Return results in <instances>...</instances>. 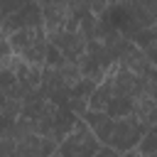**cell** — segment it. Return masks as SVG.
I'll return each instance as SVG.
<instances>
[{
    "label": "cell",
    "instance_id": "obj_10",
    "mask_svg": "<svg viewBox=\"0 0 157 157\" xmlns=\"http://www.w3.org/2000/svg\"><path fill=\"white\" fill-rule=\"evenodd\" d=\"M29 0H0V22L7 20L10 15H15L17 10H22Z\"/></svg>",
    "mask_w": 157,
    "mask_h": 157
},
{
    "label": "cell",
    "instance_id": "obj_8",
    "mask_svg": "<svg viewBox=\"0 0 157 157\" xmlns=\"http://www.w3.org/2000/svg\"><path fill=\"white\" fill-rule=\"evenodd\" d=\"M49 44L56 47V49H59L69 61H74V64L83 56V52H86V47H88L86 37H83L81 32H69V29H59V32L49 34Z\"/></svg>",
    "mask_w": 157,
    "mask_h": 157
},
{
    "label": "cell",
    "instance_id": "obj_14",
    "mask_svg": "<svg viewBox=\"0 0 157 157\" xmlns=\"http://www.w3.org/2000/svg\"><path fill=\"white\" fill-rule=\"evenodd\" d=\"M0 37H5V34H2V27H0Z\"/></svg>",
    "mask_w": 157,
    "mask_h": 157
},
{
    "label": "cell",
    "instance_id": "obj_2",
    "mask_svg": "<svg viewBox=\"0 0 157 157\" xmlns=\"http://www.w3.org/2000/svg\"><path fill=\"white\" fill-rule=\"evenodd\" d=\"M12 52L29 66H39L44 69L47 61V52H49V37L44 32V27H27V29H17L12 34H7Z\"/></svg>",
    "mask_w": 157,
    "mask_h": 157
},
{
    "label": "cell",
    "instance_id": "obj_3",
    "mask_svg": "<svg viewBox=\"0 0 157 157\" xmlns=\"http://www.w3.org/2000/svg\"><path fill=\"white\" fill-rule=\"evenodd\" d=\"M115 64H118V61H115V56L110 54V49H108L105 44H101L98 39H96V42H88L83 56L76 61L81 76L88 78V81H93L96 86L110 74V69H113Z\"/></svg>",
    "mask_w": 157,
    "mask_h": 157
},
{
    "label": "cell",
    "instance_id": "obj_4",
    "mask_svg": "<svg viewBox=\"0 0 157 157\" xmlns=\"http://www.w3.org/2000/svg\"><path fill=\"white\" fill-rule=\"evenodd\" d=\"M101 150V140L93 135V130L78 118L74 130L59 142L56 155L59 157H96Z\"/></svg>",
    "mask_w": 157,
    "mask_h": 157
},
{
    "label": "cell",
    "instance_id": "obj_1",
    "mask_svg": "<svg viewBox=\"0 0 157 157\" xmlns=\"http://www.w3.org/2000/svg\"><path fill=\"white\" fill-rule=\"evenodd\" d=\"M145 81L132 74L130 69L115 64L110 69V74L96 86V91L88 98V110H101L108 113L113 120L118 118H128L132 115L135 101L140 98V93L145 91Z\"/></svg>",
    "mask_w": 157,
    "mask_h": 157
},
{
    "label": "cell",
    "instance_id": "obj_7",
    "mask_svg": "<svg viewBox=\"0 0 157 157\" xmlns=\"http://www.w3.org/2000/svg\"><path fill=\"white\" fill-rule=\"evenodd\" d=\"M2 27V34H12L17 29H27V27H44V17H42V7L37 0H29L22 10H17L15 15H10L7 20L0 22Z\"/></svg>",
    "mask_w": 157,
    "mask_h": 157
},
{
    "label": "cell",
    "instance_id": "obj_9",
    "mask_svg": "<svg viewBox=\"0 0 157 157\" xmlns=\"http://www.w3.org/2000/svg\"><path fill=\"white\" fill-rule=\"evenodd\" d=\"M81 120L93 130V135L101 140V145H108L110 135H113V128H115V120L108 115V113H101V110H86L81 115Z\"/></svg>",
    "mask_w": 157,
    "mask_h": 157
},
{
    "label": "cell",
    "instance_id": "obj_12",
    "mask_svg": "<svg viewBox=\"0 0 157 157\" xmlns=\"http://www.w3.org/2000/svg\"><path fill=\"white\" fill-rule=\"evenodd\" d=\"M96 157H120V152L118 150H113L110 145H101V150H98V155Z\"/></svg>",
    "mask_w": 157,
    "mask_h": 157
},
{
    "label": "cell",
    "instance_id": "obj_5",
    "mask_svg": "<svg viewBox=\"0 0 157 157\" xmlns=\"http://www.w3.org/2000/svg\"><path fill=\"white\" fill-rule=\"evenodd\" d=\"M56 147H59L56 140L47 135H37L22 128L20 123H15V155L12 157H52Z\"/></svg>",
    "mask_w": 157,
    "mask_h": 157
},
{
    "label": "cell",
    "instance_id": "obj_13",
    "mask_svg": "<svg viewBox=\"0 0 157 157\" xmlns=\"http://www.w3.org/2000/svg\"><path fill=\"white\" fill-rule=\"evenodd\" d=\"M147 157H157V152H152V155H147Z\"/></svg>",
    "mask_w": 157,
    "mask_h": 157
},
{
    "label": "cell",
    "instance_id": "obj_6",
    "mask_svg": "<svg viewBox=\"0 0 157 157\" xmlns=\"http://www.w3.org/2000/svg\"><path fill=\"white\" fill-rule=\"evenodd\" d=\"M150 128L145 123H140L135 115H128V118H118L115 120V128H113V135L108 140V145L113 150H118L120 155L128 152V150H135L140 145V140L145 137Z\"/></svg>",
    "mask_w": 157,
    "mask_h": 157
},
{
    "label": "cell",
    "instance_id": "obj_11",
    "mask_svg": "<svg viewBox=\"0 0 157 157\" xmlns=\"http://www.w3.org/2000/svg\"><path fill=\"white\" fill-rule=\"evenodd\" d=\"M15 52H12V47H10V39L7 37H0V59H7V56H12Z\"/></svg>",
    "mask_w": 157,
    "mask_h": 157
}]
</instances>
